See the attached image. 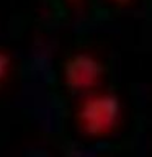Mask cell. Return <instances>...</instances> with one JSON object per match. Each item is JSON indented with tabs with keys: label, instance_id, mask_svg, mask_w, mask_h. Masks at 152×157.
Returning a JSON list of instances; mask_svg holds the SVG:
<instances>
[{
	"label": "cell",
	"instance_id": "4",
	"mask_svg": "<svg viewBox=\"0 0 152 157\" xmlns=\"http://www.w3.org/2000/svg\"><path fill=\"white\" fill-rule=\"evenodd\" d=\"M113 2H116V3H127L129 0H113Z\"/></svg>",
	"mask_w": 152,
	"mask_h": 157
},
{
	"label": "cell",
	"instance_id": "3",
	"mask_svg": "<svg viewBox=\"0 0 152 157\" xmlns=\"http://www.w3.org/2000/svg\"><path fill=\"white\" fill-rule=\"evenodd\" d=\"M7 66H8L7 57H5L3 54H0V80H2L3 74H5V71H7Z\"/></svg>",
	"mask_w": 152,
	"mask_h": 157
},
{
	"label": "cell",
	"instance_id": "1",
	"mask_svg": "<svg viewBox=\"0 0 152 157\" xmlns=\"http://www.w3.org/2000/svg\"><path fill=\"white\" fill-rule=\"evenodd\" d=\"M118 120V101L108 95L92 97L80 111L82 126L92 134H103L115 126Z\"/></svg>",
	"mask_w": 152,
	"mask_h": 157
},
{
	"label": "cell",
	"instance_id": "2",
	"mask_svg": "<svg viewBox=\"0 0 152 157\" xmlns=\"http://www.w3.org/2000/svg\"><path fill=\"white\" fill-rule=\"evenodd\" d=\"M101 66L90 54H75L66 64V78L74 88H88L100 80Z\"/></svg>",
	"mask_w": 152,
	"mask_h": 157
}]
</instances>
